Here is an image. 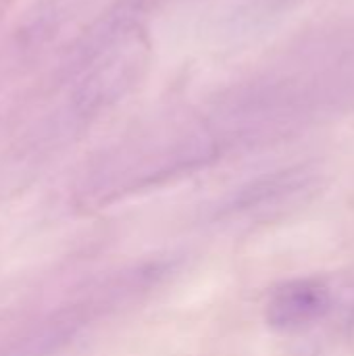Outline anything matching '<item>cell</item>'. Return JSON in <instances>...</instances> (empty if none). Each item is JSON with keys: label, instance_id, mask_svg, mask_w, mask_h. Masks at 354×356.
I'll use <instances>...</instances> for the list:
<instances>
[{"label": "cell", "instance_id": "obj_2", "mask_svg": "<svg viewBox=\"0 0 354 356\" xmlns=\"http://www.w3.org/2000/svg\"><path fill=\"white\" fill-rule=\"evenodd\" d=\"M332 309L330 288L315 277L280 286L267 302V321L275 330L294 332L323 319Z\"/></svg>", "mask_w": 354, "mask_h": 356}, {"label": "cell", "instance_id": "obj_1", "mask_svg": "<svg viewBox=\"0 0 354 356\" xmlns=\"http://www.w3.org/2000/svg\"><path fill=\"white\" fill-rule=\"evenodd\" d=\"M142 65L140 46L136 40H121L111 46L106 54L92 65L90 73L83 77L75 92V104L79 111H98L104 104L119 98L136 79Z\"/></svg>", "mask_w": 354, "mask_h": 356}, {"label": "cell", "instance_id": "obj_3", "mask_svg": "<svg viewBox=\"0 0 354 356\" xmlns=\"http://www.w3.org/2000/svg\"><path fill=\"white\" fill-rule=\"evenodd\" d=\"M307 179V173L303 169L296 171H284L265 179H259L257 184H252L250 188L242 190V194L236 200L238 209H250L257 204H263L267 200L280 198L288 192H294L296 188H300Z\"/></svg>", "mask_w": 354, "mask_h": 356}]
</instances>
